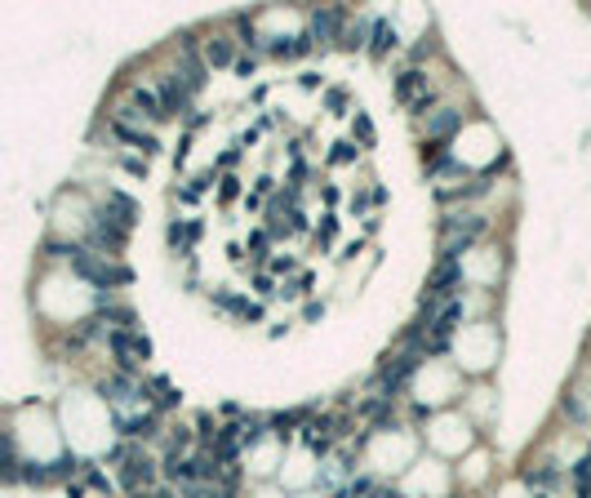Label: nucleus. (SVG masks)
Returning <instances> with one entry per match:
<instances>
[{
	"instance_id": "obj_30",
	"label": "nucleus",
	"mask_w": 591,
	"mask_h": 498,
	"mask_svg": "<svg viewBox=\"0 0 591 498\" xmlns=\"http://www.w3.org/2000/svg\"><path fill=\"white\" fill-rule=\"evenodd\" d=\"M324 107H329V112H343V107H347V89H329V94H324Z\"/></svg>"
},
{
	"instance_id": "obj_32",
	"label": "nucleus",
	"mask_w": 591,
	"mask_h": 498,
	"mask_svg": "<svg viewBox=\"0 0 591 498\" xmlns=\"http://www.w3.org/2000/svg\"><path fill=\"white\" fill-rule=\"evenodd\" d=\"M289 232H307V218H303V210H289Z\"/></svg>"
},
{
	"instance_id": "obj_29",
	"label": "nucleus",
	"mask_w": 591,
	"mask_h": 498,
	"mask_svg": "<svg viewBox=\"0 0 591 498\" xmlns=\"http://www.w3.org/2000/svg\"><path fill=\"white\" fill-rule=\"evenodd\" d=\"M253 289H258V294H262V298H271V294H280V289H276V285H271V276H267V272H258V276H253Z\"/></svg>"
},
{
	"instance_id": "obj_33",
	"label": "nucleus",
	"mask_w": 591,
	"mask_h": 498,
	"mask_svg": "<svg viewBox=\"0 0 591 498\" xmlns=\"http://www.w3.org/2000/svg\"><path fill=\"white\" fill-rule=\"evenodd\" d=\"M125 169H129V174H142V178H147V161H138V156H129Z\"/></svg>"
},
{
	"instance_id": "obj_31",
	"label": "nucleus",
	"mask_w": 591,
	"mask_h": 498,
	"mask_svg": "<svg viewBox=\"0 0 591 498\" xmlns=\"http://www.w3.org/2000/svg\"><path fill=\"white\" fill-rule=\"evenodd\" d=\"M271 272H276V276H285V272H298V263H294V258H271Z\"/></svg>"
},
{
	"instance_id": "obj_10",
	"label": "nucleus",
	"mask_w": 591,
	"mask_h": 498,
	"mask_svg": "<svg viewBox=\"0 0 591 498\" xmlns=\"http://www.w3.org/2000/svg\"><path fill=\"white\" fill-rule=\"evenodd\" d=\"M396 45H401V31H396V22H387V18H378L373 22V41H369V58L373 63H382Z\"/></svg>"
},
{
	"instance_id": "obj_28",
	"label": "nucleus",
	"mask_w": 591,
	"mask_h": 498,
	"mask_svg": "<svg viewBox=\"0 0 591 498\" xmlns=\"http://www.w3.org/2000/svg\"><path fill=\"white\" fill-rule=\"evenodd\" d=\"M267 245H271V236H267V232H253V236H249L253 258H267Z\"/></svg>"
},
{
	"instance_id": "obj_40",
	"label": "nucleus",
	"mask_w": 591,
	"mask_h": 498,
	"mask_svg": "<svg viewBox=\"0 0 591 498\" xmlns=\"http://www.w3.org/2000/svg\"><path fill=\"white\" fill-rule=\"evenodd\" d=\"M538 498H547V494H538Z\"/></svg>"
},
{
	"instance_id": "obj_16",
	"label": "nucleus",
	"mask_w": 591,
	"mask_h": 498,
	"mask_svg": "<svg viewBox=\"0 0 591 498\" xmlns=\"http://www.w3.org/2000/svg\"><path fill=\"white\" fill-rule=\"evenodd\" d=\"M311 414H316V405H298V409H289V414H276V418H271V427H276V436H280V441H289V427L307 423Z\"/></svg>"
},
{
	"instance_id": "obj_5",
	"label": "nucleus",
	"mask_w": 591,
	"mask_h": 498,
	"mask_svg": "<svg viewBox=\"0 0 591 498\" xmlns=\"http://www.w3.org/2000/svg\"><path fill=\"white\" fill-rule=\"evenodd\" d=\"M396 103H409V107H418V112H427V103H431V89H427V76H422L418 67H409L396 76Z\"/></svg>"
},
{
	"instance_id": "obj_35",
	"label": "nucleus",
	"mask_w": 591,
	"mask_h": 498,
	"mask_svg": "<svg viewBox=\"0 0 591 498\" xmlns=\"http://www.w3.org/2000/svg\"><path fill=\"white\" fill-rule=\"evenodd\" d=\"M129 498H174L169 490H138V494H129Z\"/></svg>"
},
{
	"instance_id": "obj_2",
	"label": "nucleus",
	"mask_w": 591,
	"mask_h": 498,
	"mask_svg": "<svg viewBox=\"0 0 591 498\" xmlns=\"http://www.w3.org/2000/svg\"><path fill=\"white\" fill-rule=\"evenodd\" d=\"M485 232V218L480 214H454V218H444V249H440V258H458L472 240Z\"/></svg>"
},
{
	"instance_id": "obj_7",
	"label": "nucleus",
	"mask_w": 591,
	"mask_h": 498,
	"mask_svg": "<svg viewBox=\"0 0 591 498\" xmlns=\"http://www.w3.org/2000/svg\"><path fill=\"white\" fill-rule=\"evenodd\" d=\"M93 245H98V249H112V254H120V249L129 245V232L116 223V218L98 214V223H93Z\"/></svg>"
},
{
	"instance_id": "obj_19",
	"label": "nucleus",
	"mask_w": 591,
	"mask_h": 498,
	"mask_svg": "<svg viewBox=\"0 0 591 498\" xmlns=\"http://www.w3.org/2000/svg\"><path fill=\"white\" fill-rule=\"evenodd\" d=\"M98 307H103L107 321H116V325H120V330H134V325H138L134 307H112V302H107V294H98Z\"/></svg>"
},
{
	"instance_id": "obj_27",
	"label": "nucleus",
	"mask_w": 591,
	"mask_h": 498,
	"mask_svg": "<svg viewBox=\"0 0 591 498\" xmlns=\"http://www.w3.org/2000/svg\"><path fill=\"white\" fill-rule=\"evenodd\" d=\"M236 196H240V178H223V187H218V200H223V205H232Z\"/></svg>"
},
{
	"instance_id": "obj_4",
	"label": "nucleus",
	"mask_w": 591,
	"mask_h": 498,
	"mask_svg": "<svg viewBox=\"0 0 591 498\" xmlns=\"http://www.w3.org/2000/svg\"><path fill=\"white\" fill-rule=\"evenodd\" d=\"M463 281V267H458V258H440V267L431 272V281H427V294H422V307H427V316L436 312V302L440 298H449V289Z\"/></svg>"
},
{
	"instance_id": "obj_23",
	"label": "nucleus",
	"mask_w": 591,
	"mask_h": 498,
	"mask_svg": "<svg viewBox=\"0 0 591 498\" xmlns=\"http://www.w3.org/2000/svg\"><path fill=\"white\" fill-rule=\"evenodd\" d=\"M529 485H538V490H551L556 485V467H538V471H525Z\"/></svg>"
},
{
	"instance_id": "obj_1",
	"label": "nucleus",
	"mask_w": 591,
	"mask_h": 498,
	"mask_svg": "<svg viewBox=\"0 0 591 498\" xmlns=\"http://www.w3.org/2000/svg\"><path fill=\"white\" fill-rule=\"evenodd\" d=\"M107 347H112V356H116L120 374H129V379H134L138 360H147V356H151V343H147V338H142L138 330H112V334H107Z\"/></svg>"
},
{
	"instance_id": "obj_12",
	"label": "nucleus",
	"mask_w": 591,
	"mask_h": 498,
	"mask_svg": "<svg viewBox=\"0 0 591 498\" xmlns=\"http://www.w3.org/2000/svg\"><path fill=\"white\" fill-rule=\"evenodd\" d=\"M112 133H116V138H125V142H134V147L142 152V161H147V156H156V152H160V138H156V133L129 129L125 120H112Z\"/></svg>"
},
{
	"instance_id": "obj_36",
	"label": "nucleus",
	"mask_w": 591,
	"mask_h": 498,
	"mask_svg": "<svg viewBox=\"0 0 591 498\" xmlns=\"http://www.w3.org/2000/svg\"><path fill=\"white\" fill-rule=\"evenodd\" d=\"M253 67H258V63H253V58H240V63H236V71H240V76H245V80L253 76Z\"/></svg>"
},
{
	"instance_id": "obj_11",
	"label": "nucleus",
	"mask_w": 591,
	"mask_h": 498,
	"mask_svg": "<svg viewBox=\"0 0 591 498\" xmlns=\"http://www.w3.org/2000/svg\"><path fill=\"white\" fill-rule=\"evenodd\" d=\"M458 125H463V112H458V107H440V112L427 116V138L449 142V133H454Z\"/></svg>"
},
{
	"instance_id": "obj_6",
	"label": "nucleus",
	"mask_w": 591,
	"mask_h": 498,
	"mask_svg": "<svg viewBox=\"0 0 591 498\" xmlns=\"http://www.w3.org/2000/svg\"><path fill=\"white\" fill-rule=\"evenodd\" d=\"M160 107H165V116H187V98H191V89L183 85V76H165L160 80Z\"/></svg>"
},
{
	"instance_id": "obj_9",
	"label": "nucleus",
	"mask_w": 591,
	"mask_h": 498,
	"mask_svg": "<svg viewBox=\"0 0 591 498\" xmlns=\"http://www.w3.org/2000/svg\"><path fill=\"white\" fill-rule=\"evenodd\" d=\"M116 427L125 441H147V436L160 432V414H138V418H125V414H116Z\"/></svg>"
},
{
	"instance_id": "obj_25",
	"label": "nucleus",
	"mask_w": 591,
	"mask_h": 498,
	"mask_svg": "<svg viewBox=\"0 0 591 498\" xmlns=\"http://www.w3.org/2000/svg\"><path fill=\"white\" fill-rule=\"evenodd\" d=\"M356 138H360V147H373V120L365 112H356Z\"/></svg>"
},
{
	"instance_id": "obj_21",
	"label": "nucleus",
	"mask_w": 591,
	"mask_h": 498,
	"mask_svg": "<svg viewBox=\"0 0 591 498\" xmlns=\"http://www.w3.org/2000/svg\"><path fill=\"white\" fill-rule=\"evenodd\" d=\"M360 156V147L356 142H334V152H329V165H352Z\"/></svg>"
},
{
	"instance_id": "obj_14",
	"label": "nucleus",
	"mask_w": 591,
	"mask_h": 498,
	"mask_svg": "<svg viewBox=\"0 0 591 498\" xmlns=\"http://www.w3.org/2000/svg\"><path fill=\"white\" fill-rule=\"evenodd\" d=\"M204 63H209V67H236L232 41H227V36H214V41L204 45Z\"/></svg>"
},
{
	"instance_id": "obj_38",
	"label": "nucleus",
	"mask_w": 591,
	"mask_h": 498,
	"mask_svg": "<svg viewBox=\"0 0 591 498\" xmlns=\"http://www.w3.org/2000/svg\"><path fill=\"white\" fill-rule=\"evenodd\" d=\"M324 316V302H307V321H320Z\"/></svg>"
},
{
	"instance_id": "obj_15",
	"label": "nucleus",
	"mask_w": 591,
	"mask_h": 498,
	"mask_svg": "<svg viewBox=\"0 0 591 498\" xmlns=\"http://www.w3.org/2000/svg\"><path fill=\"white\" fill-rule=\"evenodd\" d=\"M338 22H343V9H316L311 14V36L329 41V36H338Z\"/></svg>"
},
{
	"instance_id": "obj_34",
	"label": "nucleus",
	"mask_w": 591,
	"mask_h": 498,
	"mask_svg": "<svg viewBox=\"0 0 591 498\" xmlns=\"http://www.w3.org/2000/svg\"><path fill=\"white\" fill-rule=\"evenodd\" d=\"M564 414H569V418H583V405H578L574 396H564Z\"/></svg>"
},
{
	"instance_id": "obj_20",
	"label": "nucleus",
	"mask_w": 591,
	"mask_h": 498,
	"mask_svg": "<svg viewBox=\"0 0 591 498\" xmlns=\"http://www.w3.org/2000/svg\"><path fill=\"white\" fill-rule=\"evenodd\" d=\"M262 427H267L262 418H245V423H240V441H245V449L262 441Z\"/></svg>"
},
{
	"instance_id": "obj_18",
	"label": "nucleus",
	"mask_w": 591,
	"mask_h": 498,
	"mask_svg": "<svg viewBox=\"0 0 591 498\" xmlns=\"http://www.w3.org/2000/svg\"><path fill=\"white\" fill-rule=\"evenodd\" d=\"M214 307H218V312H232V316H240V321H245V312L253 307V302L240 298V294H232V289H214Z\"/></svg>"
},
{
	"instance_id": "obj_8",
	"label": "nucleus",
	"mask_w": 591,
	"mask_h": 498,
	"mask_svg": "<svg viewBox=\"0 0 591 498\" xmlns=\"http://www.w3.org/2000/svg\"><path fill=\"white\" fill-rule=\"evenodd\" d=\"M103 214H107V218H116V223L129 232V227L138 223V214H142V210H138V200H134V196H125V191H107V210H103Z\"/></svg>"
},
{
	"instance_id": "obj_26",
	"label": "nucleus",
	"mask_w": 591,
	"mask_h": 498,
	"mask_svg": "<svg viewBox=\"0 0 591 498\" xmlns=\"http://www.w3.org/2000/svg\"><path fill=\"white\" fill-rule=\"evenodd\" d=\"M338 236V214H324V223H320V232H316V240L320 245H329V240Z\"/></svg>"
},
{
	"instance_id": "obj_3",
	"label": "nucleus",
	"mask_w": 591,
	"mask_h": 498,
	"mask_svg": "<svg viewBox=\"0 0 591 498\" xmlns=\"http://www.w3.org/2000/svg\"><path fill=\"white\" fill-rule=\"evenodd\" d=\"M120 485H125L129 494H138V490H147V485L156 481V471H160V463H156L151 454H142V449H125V458H120Z\"/></svg>"
},
{
	"instance_id": "obj_37",
	"label": "nucleus",
	"mask_w": 591,
	"mask_h": 498,
	"mask_svg": "<svg viewBox=\"0 0 591 498\" xmlns=\"http://www.w3.org/2000/svg\"><path fill=\"white\" fill-rule=\"evenodd\" d=\"M271 187H276V178H271V174H262V178H258V191H253V196H262V191H271Z\"/></svg>"
},
{
	"instance_id": "obj_17",
	"label": "nucleus",
	"mask_w": 591,
	"mask_h": 498,
	"mask_svg": "<svg viewBox=\"0 0 591 498\" xmlns=\"http://www.w3.org/2000/svg\"><path fill=\"white\" fill-rule=\"evenodd\" d=\"M151 392H156V409H178V405H183V396L174 392V383H169L165 374H156V379H151Z\"/></svg>"
},
{
	"instance_id": "obj_22",
	"label": "nucleus",
	"mask_w": 591,
	"mask_h": 498,
	"mask_svg": "<svg viewBox=\"0 0 591 498\" xmlns=\"http://www.w3.org/2000/svg\"><path fill=\"white\" fill-rule=\"evenodd\" d=\"M84 485H89V490H98V494H107V498H112V490H116V485L107 481L98 467H84Z\"/></svg>"
},
{
	"instance_id": "obj_24",
	"label": "nucleus",
	"mask_w": 591,
	"mask_h": 498,
	"mask_svg": "<svg viewBox=\"0 0 591 498\" xmlns=\"http://www.w3.org/2000/svg\"><path fill=\"white\" fill-rule=\"evenodd\" d=\"M365 31H373V27H365V22L347 27V31H343V50H360V45H365Z\"/></svg>"
},
{
	"instance_id": "obj_39",
	"label": "nucleus",
	"mask_w": 591,
	"mask_h": 498,
	"mask_svg": "<svg viewBox=\"0 0 591 498\" xmlns=\"http://www.w3.org/2000/svg\"><path fill=\"white\" fill-rule=\"evenodd\" d=\"M236 161H240V152H236V147H232V152H223V161H218V165H223V169H232V165H236Z\"/></svg>"
},
{
	"instance_id": "obj_13",
	"label": "nucleus",
	"mask_w": 591,
	"mask_h": 498,
	"mask_svg": "<svg viewBox=\"0 0 591 498\" xmlns=\"http://www.w3.org/2000/svg\"><path fill=\"white\" fill-rule=\"evenodd\" d=\"M458 321H463V302H458V298H449V302H444V307H440L436 316H431V334H436V338H449V330H454Z\"/></svg>"
}]
</instances>
